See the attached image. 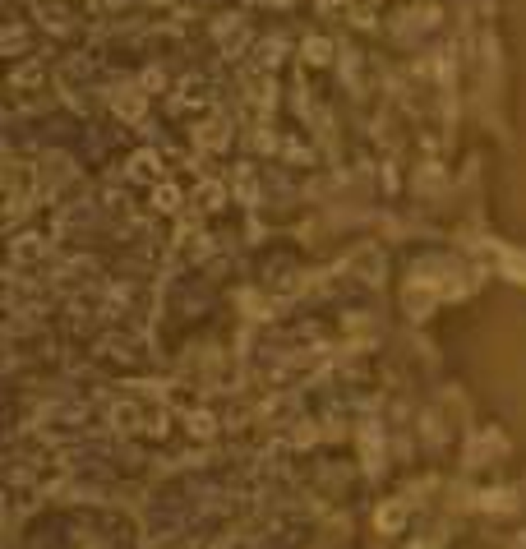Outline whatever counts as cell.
Wrapping results in <instances>:
<instances>
[{"label":"cell","instance_id":"1","mask_svg":"<svg viewBox=\"0 0 526 549\" xmlns=\"http://www.w3.org/2000/svg\"><path fill=\"white\" fill-rule=\"evenodd\" d=\"M153 166H157L153 153H139V157H134V176H153Z\"/></svg>","mask_w":526,"mask_h":549},{"label":"cell","instance_id":"2","mask_svg":"<svg viewBox=\"0 0 526 549\" xmlns=\"http://www.w3.org/2000/svg\"><path fill=\"white\" fill-rule=\"evenodd\" d=\"M157 208H175V189H157Z\"/></svg>","mask_w":526,"mask_h":549}]
</instances>
